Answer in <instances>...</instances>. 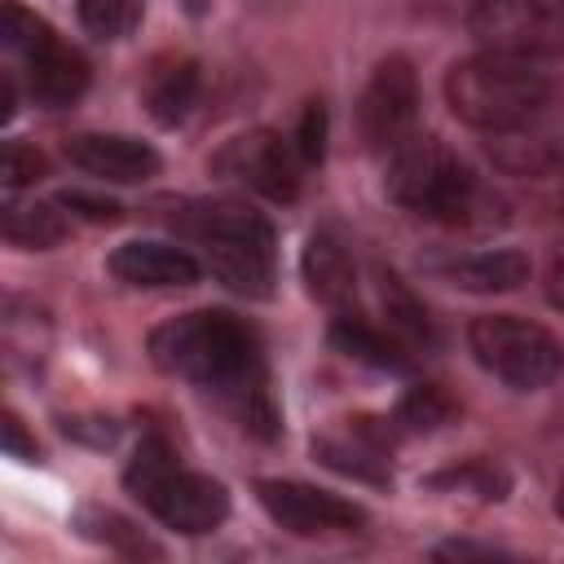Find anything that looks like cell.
Returning <instances> with one entry per match:
<instances>
[{
  "instance_id": "obj_27",
  "label": "cell",
  "mask_w": 564,
  "mask_h": 564,
  "mask_svg": "<svg viewBox=\"0 0 564 564\" xmlns=\"http://www.w3.org/2000/svg\"><path fill=\"white\" fill-rule=\"evenodd\" d=\"M326 132H330V115H326V101H304V110H300V123H295V150H300V159L313 167V163H322L326 159Z\"/></svg>"
},
{
  "instance_id": "obj_22",
  "label": "cell",
  "mask_w": 564,
  "mask_h": 564,
  "mask_svg": "<svg viewBox=\"0 0 564 564\" xmlns=\"http://www.w3.org/2000/svg\"><path fill=\"white\" fill-rule=\"evenodd\" d=\"M454 414H458V401L441 383H414L397 401V427H405V432H436Z\"/></svg>"
},
{
  "instance_id": "obj_1",
  "label": "cell",
  "mask_w": 564,
  "mask_h": 564,
  "mask_svg": "<svg viewBox=\"0 0 564 564\" xmlns=\"http://www.w3.org/2000/svg\"><path fill=\"white\" fill-rule=\"evenodd\" d=\"M145 348L163 375H176L185 383H198L203 392H216L242 432L260 441H273L282 432V419L269 392L264 348L242 317L225 308L181 313L154 326Z\"/></svg>"
},
{
  "instance_id": "obj_19",
  "label": "cell",
  "mask_w": 564,
  "mask_h": 564,
  "mask_svg": "<svg viewBox=\"0 0 564 564\" xmlns=\"http://www.w3.org/2000/svg\"><path fill=\"white\" fill-rule=\"evenodd\" d=\"M489 159L511 176H546V172L564 167V137L542 132L538 123L494 132L489 137Z\"/></svg>"
},
{
  "instance_id": "obj_9",
  "label": "cell",
  "mask_w": 564,
  "mask_h": 564,
  "mask_svg": "<svg viewBox=\"0 0 564 564\" xmlns=\"http://www.w3.org/2000/svg\"><path fill=\"white\" fill-rule=\"evenodd\" d=\"M304 159L295 150L291 137L273 132V128H251L238 132L234 141H225L212 154V172L220 181H234L269 203H295L300 194V176H304Z\"/></svg>"
},
{
  "instance_id": "obj_20",
  "label": "cell",
  "mask_w": 564,
  "mask_h": 564,
  "mask_svg": "<svg viewBox=\"0 0 564 564\" xmlns=\"http://www.w3.org/2000/svg\"><path fill=\"white\" fill-rule=\"evenodd\" d=\"M4 238H9V247H22V251L57 247L66 238L62 203H18L9 194L4 198Z\"/></svg>"
},
{
  "instance_id": "obj_31",
  "label": "cell",
  "mask_w": 564,
  "mask_h": 564,
  "mask_svg": "<svg viewBox=\"0 0 564 564\" xmlns=\"http://www.w3.org/2000/svg\"><path fill=\"white\" fill-rule=\"evenodd\" d=\"M546 300L564 313V260H560V264L551 269V278H546Z\"/></svg>"
},
{
  "instance_id": "obj_15",
  "label": "cell",
  "mask_w": 564,
  "mask_h": 564,
  "mask_svg": "<svg viewBox=\"0 0 564 564\" xmlns=\"http://www.w3.org/2000/svg\"><path fill=\"white\" fill-rule=\"evenodd\" d=\"M427 273H436L441 282L458 286V291H476V295H498V291H516L529 282L533 264L520 247H480V251H454V256H436L427 260Z\"/></svg>"
},
{
  "instance_id": "obj_21",
  "label": "cell",
  "mask_w": 564,
  "mask_h": 564,
  "mask_svg": "<svg viewBox=\"0 0 564 564\" xmlns=\"http://www.w3.org/2000/svg\"><path fill=\"white\" fill-rule=\"evenodd\" d=\"M379 295H383V326L410 348V352H419V348H432L436 344V330H432V322H427V308L410 295V286L397 278V273H383V286H379Z\"/></svg>"
},
{
  "instance_id": "obj_12",
  "label": "cell",
  "mask_w": 564,
  "mask_h": 564,
  "mask_svg": "<svg viewBox=\"0 0 564 564\" xmlns=\"http://www.w3.org/2000/svg\"><path fill=\"white\" fill-rule=\"evenodd\" d=\"M66 159L84 176H97L110 185H145L163 167L159 150L128 132H79L66 141Z\"/></svg>"
},
{
  "instance_id": "obj_7",
  "label": "cell",
  "mask_w": 564,
  "mask_h": 564,
  "mask_svg": "<svg viewBox=\"0 0 564 564\" xmlns=\"http://www.w3.org/2000/svg\"><path fill=\"white\" fill-rule=\"evenodd\" d=\"M0 40L22 62L26 88L40 106H70L88 88V57L70 48L35 9L22 0H4L0 9Z\"/></svg>"
},
{
  "instance_id": "obj_16",
  "label": "cell",
  "mask_w": 564,
  "mask_h": 564,
  "mask_svg": "<svg viewBox=\"0 0 564 564\" xmlns=\"http://www.w3.org/2000/svg\"><path fill=\"white\" fill-rule=\"evenodd\" d=\"M300 278L308 286V295L317 304H326L330 313L352 308V300H357V264H352V251L339 238V229L322 225V229L308 234V242L300 251Z\"/></svg>"
},
{
  "instance_id": "obj_14",
  "label": "cell",
  "mask_w": 564,
  "mask_h": 564,
  "mask_svg": "<svg viewBox=\"0 0 564 564\" xmlns=\"http://www.w3.org/2000/svg\"><path fill=\"white\" fill-rule=\"evenodd\" d=\"M110 273L141 291H176V286H194L203 278V260L176 242L132 238L110 251Z\"/></svg>"
},
{
  "instance_id": "obj_26",
  "label": "cell",
  "mask_w": 564,
  "mask_h": 564,
  "mask_svg": "<svg viewBox=\"0 0 564 564\" xmlns=\"http://www.w3.org/2000/svg\"><path fill=\"white\" fill-rule=\"evenodd\" d=\"M79 529H84V533H93V538H101V542H110V546H119V551H132V555L154 551V546H145V538H141V529H137V524H128L123 516L101 511V507L79 511Z\"/></svg>"
},
{
  "instance_id": "obj_30",
  "label": "cell",
  "mask_w": 564,
  "mask_h": 564,
  "mask_svg": "<svg viewBox=\"0 0 564 564\" xmlns=\"http://www.w3.org/2000/svg\"><path fill=\"white\" fill-rule=\"evenodd\" d=\"M432 555H436V560H471V555L494 560V555H507V551H498V546H476V542H441Z\"/></svg>"
},
{
  "instance_id": "obj_28",
  "label": "cell",
  "mask_w": 564,
  "mask_h": 564,
  "mask_svg": "<svg viewBox=\"0 0 564 564\" xmlns=\"http://www.w3.org/2000/svg\"><path fill=\"white\" fill-rule=\"evenodd\" d=\"M57 203H62L70 216L88 220V225H115V220H123V207H119L115 198H101V194H88V189H62Z\"/></svg>"
},
{
  "instance_id": "obj_25",
  "label": "cell",
  "mask_w": 564,
  "mask_h": 564,
  "mask_svg": "<svg viewBox=\"0 0 564 564\" xmlns=\"http://www.w3.org/2000/svg\"><path fill=\"white\" fill-rule=\"evenodd\" d=\"M48 176V159L26 145V141H4V154H0V181H4V194H18L35 181Z\"/></svg>"
},
{
  "instance_id": "obj_23",
  "label": "cell",
  "mask_w": 564,
  "mask_h": 564,
  "mask_svg": "<svg viewBox=\"0 0 564 564\" xmlns=\"http://www.w3.org/2000/svg\"><path fill=\"white\" fill-rule=\"evenodd\" d=\"M79 26L97 40H128L141 26L145 0H75Z\"/></svg>"
},
{
  "instance_id": "obj_32",
  "label": "cell",
  "mask_w": 564,
  "mask_h": 564,
  "mask_svg": "<svg viewBox=\"0 0 564 564\" xmlns=\"http://www.w3.org/2000/svg\"><path fill=\"white\" fill-rule=\"evenodd\" d=\"M555 516L564 520V480H560V489H555Z\"/></svg>"
},
{
  "instance_id": "obj_17",
  "label": "cell",
  "mask_w": 564,
  "mask_h": 564,
  "mask_svg": "<svg viewBox=\"0 0 564 564\" xmlns=\"http://www.w3.org/2000/svg\"><path fill=\"white\" fill-rule=\"evenodd\" d=\"M330 344L348 357V361H361L370 370H405L410 366V348L388 330V326H375L370 317H361L357 308H339L330 317Z\"/></svg>"
},
{
  "instance_id": "obj_33",
  "label": "cell",
  "mask_w": 564,
  "mask_h": 564,
  "mask_svg": "<svg viewBox=\"0 0 564 564\" xmlns=\"http://www.w3.org/2000/svg\"><path fill=\"white\" fill-rule=\"evenodd\" d=\"M555 207H560V216H564V189H560V198H555Z\"/></svg>"
},
{
  "instance_id": "obj_29",
  "label": "cell",
  "mask_w": 564,
  "mask_h": 564,
  "mask_svg": "<svg viewBox=\"0 0 564 564\" xmlns=\"http://www.w3.org/2000/svg\"><path fill=\"white\" fill-rule=\"evenodd\" d=\"M0 441H4V454L18 458V463H40V445L35 436H26L22 419L13 410H4V423H0Z\"/></svg>"
},
{
  "instance_id": "obj_13",
  "label": "cell",
  "mask_w": 564,
  "mask_h": 564,
  "mask_svg": "<svg viewBox=\"0 0 564 564\" xmlns=\"http://www.w3.org/2000/svg\"><path fill=\"white\" fill-rule=\"evenodd\" d=\"M388 449H392V427L383 419H348L344 427L326 432L322 441H313V454L366 485H388L392 467H388Z\"/></svg>"
},
{
  "instance_id": "obj_3",
  "label": "cell",
  "mask_w": 564,
  "mask_h": 564,
  "mask_svg": "<svg viewBox=\"0 0 564 564\" xmlns=\"http://www.w3.org/2000/svg\"><path fill=\"white\" fill-rule=\"evenodd\" d=\"M555 97H560V79L555 70L542 66V57L480 48L454 62L445 75V101L454 119L489 137L538 123L555 106Z\"/></svg>"
},
{
  "instance_id": "obj_18",
  "label": "cell",
  "mask_w": 564,
  "mask_h": 564,
  "mask_svg": "<svg viewBox=\"0 0 564 564\" xmlns=\"http://www.w3.org/2000/svg\"><path fill=\"white\" fill-rule=\"evenodd\" d=\"M198 88H203V75H198L194 57H163V62H154V70L145 75V110H150V119L159 128H176L194 110Z\"/></svg>"
},
{
  "instance_id": "obj_24",
  "label": "cell",
  "mask_w": 564,
  "mask_h": 564,
  "mask_svg": "<svg viewBox=\"0 0 564 564\" xmlns=\"http://www.w3.org/2000/svg\"><path fill=\"white\" fill-rule=\"evenodd\" d=\"M432 485H449V489H467V494H476V498H485V502H498V498H507V489H511V476L494 463V458H471V463H463V467H449V471H441V476H432Z\"/></svg>"
},
{
  "instance_id": "obj_2",
  "label": "cell",
  "mask_w": 564,
  "mask_h": 564,
  "mask_svg": "<svg viewBox=\"0 0 564 564\" xmlns=\"http://www.w3.org/2000/svg\"><path fill=\"white\" fill-rule=\"evenodd\" d=\"M383 189L397 207L449 225V229H494L507 220V207L494 189L476 181V172L441 141V137H410L388 154Z\"/></svg>"
},
{
  "instance_id": "obj_11",
  "label": "cell",
  "mask_w": 564,
  "mask_h": 564,
  "mask_svg": "<svg viewBox=\"0 0 564 564\" xmlns=\"http://www.w3.org/2000/svg\"><path fill=\"white\" fill-rule=\"evenodd\" d=\"M256 498L269 511L273 524H282L295 538H326V533H357L366 524V511L352 498H339L330 489L304 485V480H282L264 476L256 480Z\"/></svg>"
},
{
  "instance_id": "obj_6",
  "label": "cell",
  "mask_w": 564,
  "mask_h": 564,
  "mask_svg": "<svg viewBox=\"0 0 564 564\" xmlns=\"http://www.w3.org/2000/svg\"><path fill=\"white\" fill-rule=\"evenodd\" d=\"M471 357L516 392H538L564 370V344L520 313H485L467 326Z\"/></svg>"
},
{
  "instance_id": "obj_4",
  "label": "cell",
  "mask_w": 564,
  "mask_h": 564,
  "mask_svg": "<svg viewBox=\"0 0 564 564\" xmlns=\"http://www.w3.org/2000/svg\"><path fill=\"white\" fill-rule=\"evenodd\" d=\"M167 225L203 247V269L247 300H269L278 286V234L273 225L234 198H189L176 203Z\"/></svg>"
},
{
  "instance_id": "obj_5",
  "label": "cell",
  "mask_w": 564,
  "mask_h": 564,
  "mask_svg": "<svg viewBox=\"0 0 564 564\" xmlns=\"http://www.w3.org/2000/svg\"><path fill=\"white\" fill-rule=\"evenodd\" d=\"M123 485L159 524L189 533V538L220 529V520L229 516V489L220 480L185 467L163 432L141 436V445L132 449V458L123 467Z\"/></svg>"
},
{
  "instance_id": "obj_8",
  "label": "cell",
  "mask_w": 564,
  "mask_h": 564,
  "mask_svg": "<svg viewBox=\"0 0 564 564\" xmlns=\"http://www.w3.org/2000/svg\"><path fill=\"white\" fill-rule=\"evenodd\" d=\"M467 35L494 53L555 57L564 53V0H476Z\"/></svg>"
},
{
  "instance_id": "obj_10",
  "label": "cell",
  "mask_w": 564,
  "mask_h": 564,
  "mask_svg": "<svg viewBox=\"0 0 564 564\" xmlns=\"http://www.w3.org/2000/svg\"><path fill=\"white\" fill-rule=\"evenodd\" d=\"M419 123V75L405 53H388L375 62L361 101H357V132L370 154H392L401 141L414 137Z\"/></svg>"
}]
</instances>
